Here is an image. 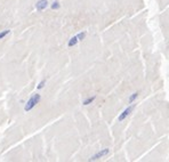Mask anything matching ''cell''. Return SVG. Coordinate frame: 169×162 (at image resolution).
Masks as SVG:
<instances>
[{
    "instance_id": "6da1fadb",
    "label": "cell",
    "mask_w": 169,
    "mask_h": 162,
    "mask_svg": "<svg viewBox=\"0 0 169 162\" xmlns=\"http://www.w3.org/2000/svg\"><path fill=\"white\" fill-rule=\"evenodd\" d=\"M40 99H41V96H40L39 94H33V95L29 98V100L26 102V104H25V106H24L25 112H30L31 110H33V109L40 103Z\"/></svg>"
},
{
    "instance_id": "7a4b0ae2",
    "label": "cell",
    "mask_w": 169,
    "mask_h": 162,
    "mask_svg": "<svg viewBox=\"0 0 169 162\" xmlns=\"http://www.w3.org/2000/svg\"><path fill=\"white\" fill-rule=\"evenodd\" d=\"M109 152H110V150H109V148L101 150V151H98L97 153H95V154H94V155L89 159V161H96V160H99V159L104 158L105 155H107V154H109Z\"/></svg>"
},
{
    "instance_id": "3957f363",
    "label": "cell",
    "mask_w": 169,
    "mask_h": 162,
    "mask_svg": "<svg viewBox=\"0 0 169 162\" xmlns=\"http://www.w3.org/2000/svg\"><path fill=\"white\" fill-rule=\"evenodd\" d=\"M134 109H135V104H131L130 106H128V107H127L125 111H122V113H120V116H118V120H119L120 122H121V121H123V120H125L127 116H128L129 114H130V113H131V112H133V110H134Z\"/></svg>"
},
{
    "instance_id": "277c9868",
    "label": "cell",
    "mask_w": 169,
    "mask_h": 162,
    "mask_svg": "<svg viewBox=\"0 0 169 162\" xmlns=\"http://www.w3.org/2000/svg\"><path fill=\"white\" fill-rule=\"evenodd\" d=\"M48 7V0H38L36 3V9L38 12H42Z\"/></svg>"
},
{
    "instance_id": "5b68a950",
    "label": "cell",
    "mask_w": 169,
    "mask_h": 162,
    "mask_svg": "<svg viewBox=\"0 0 169 162\" xmlns=\"http://www.w3.org/2000/svg\"><path fill=\"white\" fill-rule=\"evenodd\" d=\"M78 38H77V36H74V37H72L70 40H69V42H68V46L69 47H74L77 44H78Z\"/></svg>"
},
{
    "instance_id": "8992f818",
    "label": "cell",
    "mask_w": 169,
    "mask_h": 162,
    "mask_svg": "<svg viewBox=\"0 0 169 162\" xmlns=\"http://www.w3.org/2000/svg\"><path fill=\"white\" fill-rule=\"evenodd\" d=\"M95 99H96V96H92V97H88L87 99H85V100H83V103H82V104H83V105H89V104H92V103H93V102H94Z\"/></svg>"
},
{
    "instance_id": "52a82bcc",
    "label": "cell",
    "mask_w": 169,
    "mask_h": 162,
    "mask_svg": "<svg viewBox=\"0 0 169 162\" xmlns=\"http://www.w3.org/2000/svg\"><path fill=\"white\" fill-rule=\"evenodd\" d=\"M50 7H51V9H53V10H58V9L61 8V3H60L58 1H54V2L51 3V6H50Z\"/></svg>"
},
{
    "instance_id": "ba28073f",
    "label": "cell",
    "mask_w": 169,
    "mask_h": 162,
    "mask_svg": "<svg viewBox=\"0 0 169 162\" xmlns=\"http://www.w3.org/2000/svg\"><path fill=\"white\" fill-rule=\"evenodd\" d=\"M10 33V30H3V31H1L0 32V40H2L5 37H7L8 34Z\"/></svg>"
},
{
    "instance_id": "9c48e42d",
    "label": "cell",
    "mask_w": 169,
    "mask_h": 162,
    "mask_svg": "<svg viewBox=\"0 0 169 162\" xmlns=\"http://www.w3.org/2000/svg\"><path fill=\"white\" fill-rule=\"evenodd\" d=\"M138 97V93H134L130 97H129V99H128V102H129V104H133L134 103V100L136 99Z\"/></svg>"
},
{
    "instance_id": "30bf717a",
    "label": "cell",
    "mask_w": 169,
    "mask_h": 162,
    "mask_svg": "<svg viewBox=\"0 0 169 162\" xmlns=\"http://www.w3.org/2000/svg\"><path fill=\"white\" fill-rule=\"evenodd\" d=\"M77 38H78V40H79V41L83 40V39L86 38V32H85V31H82V32L78 33V34H77Z\"/></svg>"
},
{
    "instance_id": "8fae6325",
    "label": "cell",
    "mask_w": 169,
    "mask_h": 162,
    "mask_svg": "<svg viewBox=\"0 0 169 162\" xmlns=\"http://www.w3.org/2000/svg\"><path fill=\"white\" fill-rule=\"evenodd\" d=\"M46 82H47V80H46V79L41 80V81L39 82V85L37 86V88H38V89H42V88H44V87L46 86Z\"/></svg>"
}]
</instances>
